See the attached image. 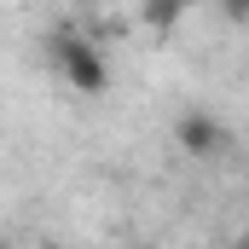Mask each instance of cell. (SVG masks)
Segmentation results:
<instances>
[{
	"instance_id": "obj_1",
	"label": "cell",
	"mask_w": 249,
	"mask_h": 249,
	"mask_svg": "<svg viewBox=\"0 0 249 249\" xmlns=\"http://www.w3.org/2000/svg\"><path fill=\"white\" fill-rule=\"evenodd\" d=\"M47 64L58 70L75 93H93V99H99V93L110 87V64H105V53H99L87 35H75V29H53V41H47Z\"/></svg>"
},
{
	"instance_id": "obj_2",
	"label": "cell",
	"mask_w": 249,
	"mask_h": 249,
	"mask_svg": "<svg viewBox=\"0 0 249 249\" xmlns=\"http://www.w3.org/2000/svg\"><path fill=\"white\" fill-rule=\"evenodd\" d=\"M174 139H180V151H186V157L209 162V157H220V145H226V127L214 122L209 110H186V116L174 122Z\"/></svg>"
},
{
	"instance_id": "obj_3",
	"label": "cell",
	"mask_w": 249,
	"mask_h": 249,
	"mask_svg": "<svg viewBox=\"0 0 249 249\" xmlns=\"http://www.w3.org/2000/svg\"><path fill=\"white\" fill-rule=\"evenodd\" d=\"M186 12H191V0H145V6H139V23H145V29H157V35H168Z\"/></svg>"
},
{
	"instance_id": "obj_4",
	"label": "cell",
	"mask_w": 249,
	"mask_h": 249,
	"mask_svg": "<svg viewBox=\"0 0 249 249\" xmlns=\"http://www.w3.org/2000/svg\"><path fill=\"white\" fill-rule=\"evenodd\" d=\"M220 12H226L232 23H249V0H220Z\"/></svg>"
},
{
	"instance_id": "obj_5",
	"label": "cell",
	"mask_w": 249,
	"mask_h": 249,
	"mask_svg": "<svg viewBox=\"0 0 249 249\" xmlns=\"http://www.w3.org/2000/svg\"><path fill=\"white\" fill-rule=\"evenodd\" d=\"M122 249H151V244H122Z\"/></svg>"
},
{
	"instance_id": "obj_6",
	"label": "cell",
	"mask_w": 249,
	"mask_h": 249,
	"mask_svg": "<svg viewBox=\"0 0 249 249\" xmlns=\"http://www.w3.org/2000/svg\"><path fill=\"white\" fill-rule=\"evenodd\" d=\"M47 249H70V244H47Z\"/></svg>"
},
{
	"instance_id": "obj_7",
	"label": "cell",
	"mask_w": 249,
	"mask_h": 249,
	"mask_svg": "<svg viewBox=\"0 0 249 249\" xmlns=\"http://www.w3.org/2000/svg\"><path fill=\"white\" fill-rule=\"evenodd\" d=\"M244 249H249V238H244Z\"/></svg>"
}]
</instances>
